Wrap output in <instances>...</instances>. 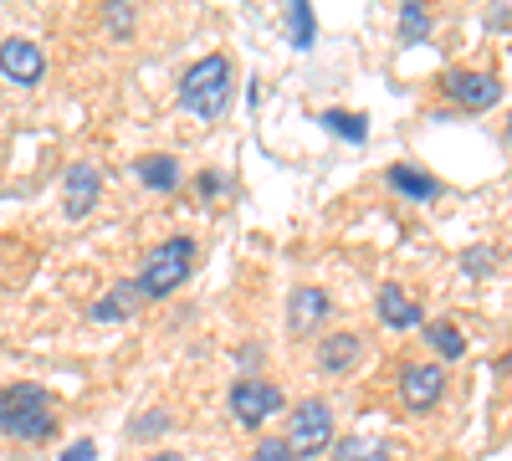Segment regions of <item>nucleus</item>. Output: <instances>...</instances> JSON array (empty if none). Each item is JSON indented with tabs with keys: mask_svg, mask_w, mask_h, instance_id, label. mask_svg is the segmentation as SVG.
<instances>
[{
	"mask_svg": "<svg viewBox=\"0 0 512 461\" xmlns=\"http://www.w3.org/2000/svg\"><path fill=\"white\" fill-rule=\"evenodd\" d=\"M57 431V415H52V400L41 385L21 380V385H6L0 390V436L11 441H47Z\"/></svg>",
	"mask_w": 512,
	"mask_h": 461,
	"instance_id": "1",
	"label": "nucleus"
},
{
	"mask_svg": "<svg viewBox=\"0 0 512 461\" xmlns=\"http://www.w3.org/2000/svg\"><path fill=\"white\" fill-rule=\"evenodd\" d=\"M226 103H231V57L210 52V57L190 62L180 77V108L195 118H221Z\"/></svg>",
	"mask_w": 512,
	"mask_h": 461,
	"instance_id": "2",
	"label": "nucleus"
},
{
	"mask_svg": "<svg viewBox=\"0 0 512 461\" xmlns=\"http://www.w3.org/2000/svg\"><path fill=\"white\" fill-rule=\"evenodd\" d=\"M190 272H195V241L190 236H169L144 257V272L134 282H139L144 298L159 303V298H169V292H180Z\"/></svg>",
	"mask_w": 512,
	"mask_h": 461,
	"instance_id": "3",
	"label": "nucleus"
},
{
	"mask_svg": "<svg viewBox=\"0 0 512 461\" xmlns=\"http://www.w3.org/2000/svg\"><path fill=\"white\" fill-rule=\"evenodd\" d=\"M282 441H287L292 461H297V456L328 451V446H333V410H328V400H303V405H297Z\"/></svg>",
	"mask_w": 512,
	"mask_h": 461,
	"instance_id": "4",
	"label": "nucleus"
},
{
	"mask_svg": "<svg viewBox=\"0 0 512 461\" xmlns=\"http://www.w3.org/2000/svg\"><path fill=\"white\" fill-rule=\"evenodd\" d=\"M277 410H282V390L272 380H251V374H241V380L231 385V415H236V426L262 431Z\"/></svg>",
	"mask_w": 512,
	"mask_h": 461,
	"instance_id": "5",
	"label": "nucleus"
},
{
	"mask_svg": "<svg viewBox=\"0 0 512 461\" xmlns=\"http://www.w3.org/2000/svg\"><path fill=\"white\" fill-rule=\"evenodd\" d=\"M446 395V369L441 364H405L400 369V405L410 415H431Z\"/></svg>",
	"mask_w": 512,
	"mask_h": 461,
	"instance_id": "6",
	"label": "nucleus"
},
{
	"mask_svg": "<svg viewBox=\"0 0 512 461\" xmlns=\"http://www.w3.org/2000/svg\"><path fill=\"white\" fill-rule=\"evenodd\" d=\"M0 77L16 82V88H36V82L47 77V57H41L36 41L6 36V41H0Z\"/></svg>",
	"mask_w": 512,
	"mask_h": 461,
	"instance_id": "7",
	"label": "nucleus"
},
{
	"mask_svg": "<svg viewBox=\"0 0 512 461\" xmlns=\"http://www.w3.org/2000/svg\"><path fill=\"white\" fill-rule=\"evenodd\" d=\"M446 98L461 103V108H472V113H487L492 103H502V82H497V72L456 67V72H446Z\"/></svg>",
	"mask_w": 512,
	"mask_h": 461,
	"instance_id": "8",
	"label": "nucleus"
},
{
	"mask_svg": "<svg viewBox=\"0 0 512 461\" xmlns=\"http://www.w3.org/2000/svg\"><path fill=\"white\" fill-rule=\"evenodd\" d=\"M98 195H103V175L93 170V164H72L67 180H62V211H67V221L88 216L98 205Z\"/></svg>",
	"mask_w": 512,
	"mask_h": 461,
	"instance_id": "9",
	"label": "nucleus"
},
{
	"mask_svg": "<svg viewBox=\"0 0 512 461\" xmlns=\"http://www.w3.org/2000/svg\"><path fill=\"white\" fill-rule=\"evenodd\" d=\"M364 359V339L359 333H328V339L318 344V369L323 374H354Z\"/></svg>",
	"mask_w": 512,
	"mask_h": 461,
	"instance_id": "10",
	"label": "nucleus"
},
{
	"mask_svg": "<svg viewBox=\"0 0 512 461\" xmlns=\"http://www.w3.org/2000/svg\"><path fill=\"white\" fill-rule=\"evenodd\" d=\"M328 308H333V303H328L323 287H297L292 298H287V328H292V333H313V328L328 318Z\"/></svg>",
	"mask_w": 512,
	"mask_h": 461,
	"instance_id": "11",
	"label": "nucleus"
},
{
	"mask_svg": "<svg viewBox=\"0 0 512 461\" xmlns=\"http://www.w3.org/2000/svg\"><path fill=\"white\" fill-rule=\"evenodd\" d=\"M374 313H379V323H390V328H420V323H425V313L410 303V292L395 287V282H384V287H379Z\"/></svg>",
	"mask_w": 512,
	"mask_h": 461,
	"instance_id": "12",
	"label": "nucleus"
},
{
	"mask_svg": "<svg viewBox=\"0 0 512 461\" xmlns=\"http://www.w3.org/2000/svg\"><path fill=\"white\" fill-rule=\"evenodd\" d=\"M134 175H139V185H149V190H175V185H180V159H175V154H144V159L134 164Z\"/></svg>",
	"mask_w": 512,
	"mask_h": 461,
	"instance_id": "13",
	"label": "nucleus"
},
{
	"mask_svg": "<svg viewBox=\"0 0 512 461\" xmlns=\"http://www.w3.org/2000/svg\"><path fill=\"white\" fill-rule=\"evenodd\" d=\"M390 190H400V195H410V200H425V205H431V200L441 195V180H436V175H420L415 164H390Z\"/></svg>",
	"mask_w": 512,
	"mask_h": 461,
	"instance_id": "14",
	"label": "nucleus"
},
{
	"mask_svg": "<svg viewBox=\"0 0 512 461\" xmlns=\"http://www.w3.org/2000/svg\"><path fill=\"white\" fill-rule=\"evenodd\" d=\"M139 303H144L139 282H118L103 303H93V318H98V323H118V318H128V313H139Z\"/></svg>",
	"mask_w": 512,
	"mask_h": 461,
	"instance_id": "15",
	"label": "nucleus"
},
{
	"mask_svg": "<svg viewBox=\"0 0 512 461\" xmlns=\"http://www.w3.org/2000/svg\"><path fill=\"white\" fill-rule=\"evenodd\" d=\"M318 123H323L333 139H349V144H364L369 139V118L364 113H349V108H328V113H318Z\"/></svg>",
	"mask_w": 512,
	"mask_h": 461,
	"instance_id": "16",
	"label": "nucleus"
},
{
	"mask_svg": "<svg viewBox=\"0 0 512 461\" xmlns=\"http://www.w3.org/2000/svg\"><path fill=\"white\" fill-rule=\"evenodd\" d=\"M333 461H395L390 446L374 441V436H344L333 446Z\"/></svg>",
	"mask_w": 512,
	"mask_h": 461,
	"instance_id": "17",
	"label": "nucleus"
},
{
	"mask_svg": "<svg viewBox=\"0 0 512 461\" xmlns=\"http://www.w3.org/2000/svg\"><path fill=\"white\" fill-rule=\"evenodd\" d=\"M313 36H318V21L308 11V0H292V6H287V41H292L297 52H308Z\"/></svg>",
	"mask_w": 512,
	"mask_h": 461,
	"instance_id": "18",
	"label": "nucleus"
},
{
	"mask_svg": "<svg viewBox=\"0 0 512 461\" xmlns=\"http://www.w3.org/2000/svg\"><path fill=\"white\" fill-rule=\"evenodd\" d=\"M425 339H431V349L441 354V359H461L466 354V339H461V328L456 323H431V328H425Z\"/></svg>",
	"mask_w": 512,
	"mask_h": 461,
	"instance_id": "19",
	"label": "nucleus"
},
{
	"mask_svg": "<svg viewBox=\"0 0 512 461\" xmlns=\"http://www.w3.org/2000/svg\"><path fill=\"white\" fill-rule=\"evenodd\" d=\"M431 36V16L425 6H400V47H415V41Z\"/></svg>",
	"mask_w": 512,
	"mask_h": 461,
	"instance_id": "20",
	"label": "nucleus"
},
{
	"mask_svg": "<svg viewBox=\"0 0 512 461\" xmlns=\"http://www.w3.org/2000/svg\"><path fill=\"white\" fill-rule=\"evenodd\" d=\"M251 461H292V451H287V441H282V436H267L262 446L251 451Z\"/></svg>",
	"mask_w": 512,
	"mask_h": 461,
	"instance_id": "21",
	"label": "nucleus"
},
{
	"mask_svg": "<svg viewBox=\"0 0 512 461\" xmlns=\"http://www.w3.org/2000/svg\"><path fill=\"white\" fill-rule=\"evenodd\" d=\"M169 426V415L164 410H149V421H134V426H128V436H159Z\"/></svg>",
	"mask_w": 512,
	"mask_h": 461,
	"instance_id": "22",
	"label": "nucleus"
},
{
	"mask_svg": "<svg viewBox=\"0 0 512 461\" xmlns=\"http://www.w3.org/2000/svg\"><path fill=\"white\" fill-rule=\"evenodd\" d=\"M62 461H98V446H93L88 436H82V441H72V446L62 451Z\"/></svg>",
	"mask_w": 512,
	"mask_h": 461,
	"instance_id": "23",
	"label": "nucleus"
},
{
	"mask_svg": "<svg viewBox=\"0 0 512 461\" xmlns=\"http://www.w3.org/2000/svg\"><path fill=\"white\" fill-rule=\"evenodd\" d=\"M128 21H134V11H128V6H113V11H108V26H113L118 36L128 31Z\"/></svg>",
	"mask_w": 512,
	"mask_h": 461,
	"instance_id": "24",
	"label": "nucleus"
},
{
	"mask_svg": "<svg viewBox=\"0 0 512 461\" xmlns=\"http://www.w3.org/2000/svg\"><path fill=\"white\" fill-rule=\"evenodd\" d=\"M200 195H221V175H200Z\"/></svg>",
	"mask_w": 512,
	"mask_h": 461,
	"instance_id": "25",
	"label": "nucleus"
},
{
	"mask_svg": "<svg viewBox=\"0 0 512 461\" xmlns=\"http://www.w3.org/2000/svg\"><path fill=\"white\" fill-rule=\"evenodd\" d=\"M149 461H185V456H180V451H154Z\"/></svg>",
	"mask_w": 512,
	"mask_h": 461,
	"instance_id": "26",
	"label": "nucleus"
},
{
	"mask_svg": "<svg viewBox=\"0 0 512 461\" xmlns=\"http://www.w3.org/2000/svg\"><path fill=\"white\" fill-rule=\"evenodd\" d=\"M502 374H512V354H507V359H502Z\"/></svg>",
	"mask_w": 512,
	"mask_h": 461,
	"instance_id": "27",
	"label": "nucleus"
},
{
	"mask_svg": "<svg viewBox=\"0 0 512 461\" xmlns=\"http://www.w3.org/2000/svg\"><path fill=\"white\" fill-rule=\"evenodd\" d=\"M507 144H512V123H507Z\"/></svg>",
	"mask_w": 512,
	"mask_h": 461,
	"instance_id": "28",
	"label": "nucleus"
}]
</instances>
